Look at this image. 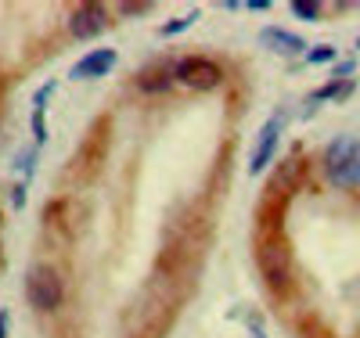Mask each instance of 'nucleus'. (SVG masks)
Segmentation results:
<instances>
[{"label": "nucleus", "mask_w": 360, "mask_h": 338, "mask_svg": "<svg viewBox=\"0 0 360 338\" xmlns=\"http://www.w3.org/2000/svg\"><path fill=\"white\" fill-rule=\"evenodd\" d=\"M299 180H303V159L292 155V159L281 162V169L274 176H270V195H292V188Z\"/></svg>", "instance_id": "1a4fd4ad"}, {"label": "nucleus", "mask_w": 360, "mask_h": 338, "mask_svg": "<svg viewBox=\"0 0 360 338\" xmlns=\"http://www.w3.org/2000/svg\"><path fill=\"white\" fill-rule=\"evenodd\" d=\"M356 47H360V40H356Z\"/></svg>", "instance_id": "a211bd4d"}, {"label": "nucleus", "mask_w": 360, "mask_h": 338, "mask_svg": "<svg viewBox=\"0 0 360 338\" xmlns=\"http://www.w3.org/2000/svg\"><path fill=\"white\" fill-rule=\"evenodd\" d=\"M112 65H115V51L112 47H101V51H90L86 58H79L72 76L76 79H98V76H108Z\"/></svg>", "instance_id": "0eeeda50"}, {"label": "nucleus", "mask_w": 360, "mask_h": 338, "mask_svg": "<svg viewBox=\"0 0 360 338\" xmlns=\"http://www.w3.org/2000/svg\"><path fill=\"white\" fill-rule=\"evenodd\" d=\"M259 44H263L266 51H274V54H299V51L307 47V44H303V37L288 33V29H278V25L263 29V33H259Z\"/></svg>", "instance_id": "6e6552de"}, {"label": "nucleus", "mask_w": 360, "mask_h": 338, "mask_svg": "<svg viewBox=\"0 0 360 338\" xmlns=\"http://www.w3.org/2000/svg\"><path fill=\"white\" fill-rule=\"evenodd\" d=\"M281 126H285L281 115H270V119L263 122V130H259V137H256V148H252V159H249V173H263L266 162L274 159V148H278Z\"/></svg>", "instance_id": "39448f33"}, {"label": "nucleus", "mask_w": 360, "mask_h": 338, "mask_svg": "<svg viewBox=\"0 0 360 338\" xmlns=\"http://www.w3.org/2000/svg\"><path fill=\"white\" fill-rule=\"evenodd\" d=\"M108 29V11L101 4H83L79 11H72L69 18V33L79 37V40H90V37H98Z\"/></svg>", "instance_id": "423d86ee"}, {"label": "nucleus", "mask_w": 360, "mask_h": 338, "mask_svg": "<svg viewBox=\"0 0 360 338\" xmlns=\"http://www.w3.org/2000/svg\"><path fill=\"white\" fill-rule=\"evenodd\" d=\"M173 79H176V65H173V69H169V65H152L148 72H141L137 86L144 90V94H159V90H169Z\"/></svg>", "instance_id": "9d476101"}, {"label": "nucleus", "mask_w": 360, "mask_h": 338, "mask_svg": "<svg viewBox=\"0 0 360 338\" xmlns=\"http://www.w3.org/2000/svg\"><path fill=\"white\" fill-rule=\"evenodd\" d=\"M292 15H299V18L314 22V18L321 15V4H317V0H292Z\"/></svg>", "instance_id": "ddd939ff"}, {"label": "nucleus", "mask_w": 360, "mask_h": 338, "mask_svg": "<svg viewBox=\"0 0 360 338\" xmlns=\"http://www.w3.org/2000/svg\"><path fill=\"white\" fill-rule=\"evenodd\" d=\"M324 173L335 188H356L360 183V141L356 137H335L324 151Z\"/></svg>", "instance_id": "f257e3e1"}, {"label": "nucleus", "mask_w": 360, "mask_h": 338, "mask_svg": "<svg viewBox=\"0 0 360 338\" xmlns=\"http://www.w3.org/2000/svg\"><path fill=\"white\" fill-rule=\"evenodd\" d=\"M349 90H353V83H346V79H339V76H335L332 83H324L321 90H314V98H310V101L317 105V101H328V98H346Z\"/></svg>", "instance_id": "f8f14e48"}, {"label": "nucleus", "mask_w": 360, "mask_h": 338, "mask_svg": "<svg viewBox=\"0 0 360 338\" xmlns=\"http://www.w3.org/2000/svg\"><path fill=\"white\" fill-rule=\"evenodd\" d=\"M4 327H8V313H0V338H4Z\"/></svg>", "instance_id": "f3484780"}, {"label": "nucleus", "mask_w": 360, "mask_h": 338, "mask_svg": "<svg viewBox=\"0 0 360 338\" xmlns=\"http://www.w3.org/2000/svg\"><path fill=\"white\" fill-rule=\"evenodd\" d=\"M176 79L191 90H217L224 79V69L213 58H184L176 61Z\"/></svg>", "instance_id": "20e7f679"}, {"label": "nucleus", "mask_w": 360, "mask_h": 338, "mask_svg": "<svg viewBox=\"0 0 360 338\" xmlns=\"http://www.w3.org/2000/svg\"><path fill=\"white\" fill-rule=\"evenodd\" d=\"M195 18H198V11H191V15H184V18H176V22H169V25H162V29H159V37H176V33H180V29H188V25H191Z\"/></svg>", "instance_id": "4468645a"}, {"label": "nucleus", "mask_w": 360, "mask_h": 338, "mask_svg": "<svg viewBox=\"0 0 360 338\" xmlns=\"http://www.w3.org/2000/svg\"><path fill=\"white\" fill-rule=\"evenodd\" d=\"M51 83L47 86H40V94H37V101H33V134H37V144H44L47 141V130H44V101L51 98Z\"/></svg>", "instance_id": "9b49d317"}, {"label": "nucleus", "mask_w": 360, "mask_h": 338, "mask_svg": "<svg viewBox=\"0 0 360 338\" xmlns=\"http://www.w3.org/2000/svg\"><path fill=\"white\" fill-rule=\"evenodd\" d=\"M307 58H310V65H324V61L335 58V47H317V51H310Z\"/></svg>", "instance_id": "2eb2a0df"}, {"label": "nucleus", "mask_w": 360, "mask_h": 338, "mask_svg": "<svg viewBox=\"0 0 360 338\" xmlns=\"http://www.w3.org/2000/svg\"><path fill=\"white\" fill-rule=\"evenodd\" d=\"M256 263H259V273L266 278V285L274 292H285L292 285V249H288V241L281 234L259 238Z\"/></svg>", "instance_id": "f03ea898"}, {"label": "nucleus", "mask_w": 360, "mask_h": 338, "mask_svg": "<svg viewBox=\"0 0 360 338\" xmlns=\"http://www.w3.org/2000/svg\"><path fill=\"white\" fill-rule=\"evenodd\" d=\"M119 11L123 15H141V11H148V4H119Z\"/></svg>", "instance_id": "dca6fc26"}, {"label": "nucleus", "mask_w": 360, "mask_h": 338, "mask_svg": "<svg viewBox=\"0 0 360 338\" xmlns=\"http://www.w3.org/2000/svg\"><path fill=\"white\" fill-rule=\"evenodd\" d=\"M25 299L40 313L58 310V302H62V278H58L51 266H33L25 278Z\"/></svg>", "instance_id": "7ed1b4c3"}]
</instances>
